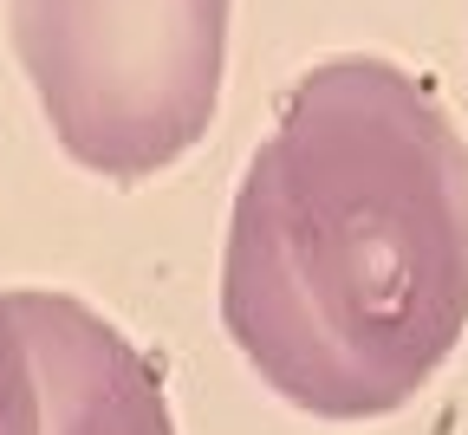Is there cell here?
<instances>
[{"label":"cell","mask_w":468,"mask_h":435,"mask_svg":"<svg viewBox=\"0 0 468 435\" xmlns=\"http://www.w3.org/2000/svg\"><path fill=\"white\" fill-rule=\"evenodd\" d=\"M221 319L292 409L390 416L468 325V143L390 58H325L280 104L228 221Z\"/></svg>","instance_id":"cell-1"},{"label":"cell","mask_w":468,"mask_h":435,"mask_svg":"<svg viewBox=\"0 0 468 435\" xmlns=\"http://www.w3.org/2000/svg\"><path fill=\"white\" fill-rule=\"evenodd\" d=\"M14 46L66 156L144 182L221 104L228 0H14Z\"/></svg>","instance_id":"cell-2"},{"label":"cell","mask_w":468,"mask_h":435,"mask_svg":"<svg viewBox=\"0 0 468 435\" xmlns=\"http://www.w3.org/2000/svg\"><path fill=\"white\" fill-rule=\"evenodd\" d=\"M7 305L33 357L39 435H176L156 370L104 313L66 292H7Z\"/></svg>","instance_id":"cell-3"},{"label":"cell","mask_w":468,"mask_h":435,"mask_svg":"<svg viewBox=\"0 0 468 435\" xmlns=\"http://www.w3.org/2000/svg\"><path fill=\"white\" fill-rule=\"evenodd\" d=\"M0 435H39V384L7 292H0Z\"/></svg>","instance_id":"cell-4"}]
</instances>
